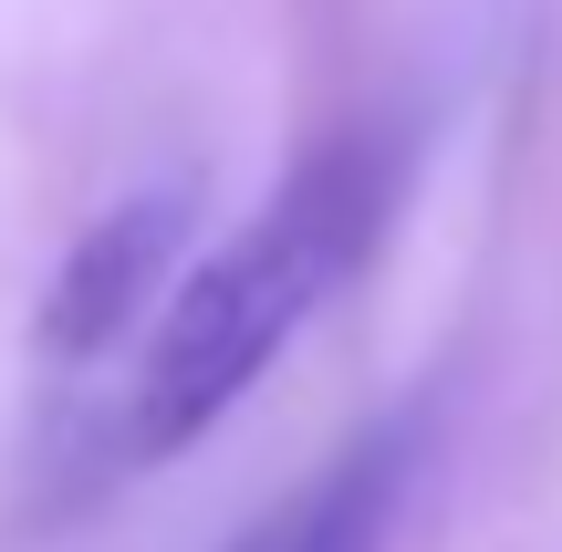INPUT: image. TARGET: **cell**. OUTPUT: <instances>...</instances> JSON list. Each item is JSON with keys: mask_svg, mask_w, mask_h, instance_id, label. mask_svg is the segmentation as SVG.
<instances>
[{"mask_svg": "<svg viewBox=\"0 0 562 552\" xmlns=\"http://www.w3.org/2000/svg\"><path fill=\"white\" fill-rule=\"evenodd\" d=\"M396 199V167L375 136H334L209 250L178 282V303L157 313V334L136 345V386H125V459H178L188 438H209L281 345L364 271Z\"/></svg>", "mask_w": 562, "mask_h": 552, "instance_id": "cell-1", "label": "cell"}, {"mask_svg": "<svg viewBox=\"0 0 562 552\" xmlns=\"http://www.w3.org/2000/svg\"><path fill=\"white\" fill-rule=\"evenodd\" d=\"M417 438H427V417H396V428L355 438L334 470L302 480L281 511H261L229 552H375L385 532H396L406 480H417Z\"/></svg>", "mask_w": 562, "mask_h": 552, "instance_id": "cell-3", "label": "cell"}, {"mask_svg": "<svg viewBox=\"0 0 562 552\" xmlns=\"http://www.w3.org/2000/svg\"><path fill=\"white\" fill-rule=\"evenodd\" d=\"M188 229H199V188H188V178L115 199V209H104V219L53 261L32 345L53 354V365H94V354H115V345H146L157 313L178 303V282L199 271V261H188Z\"/></svg>", "mask_w": 562, "mask_h": 552, "instance_id": "cell-2", "label": "cell"}]
</instances>
